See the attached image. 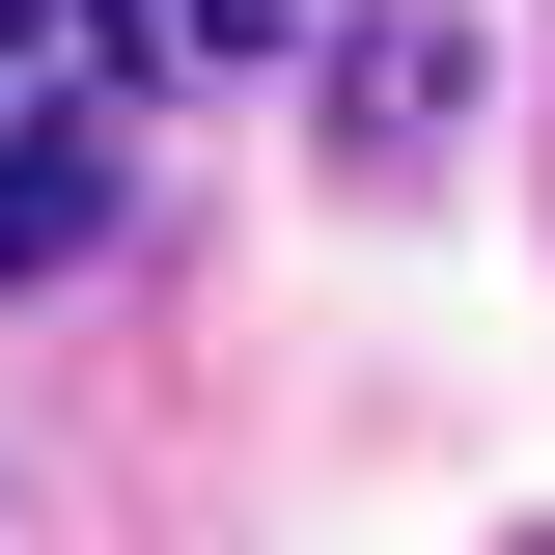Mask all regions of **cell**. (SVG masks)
I'll list each match as a JSON object with an SVG mask.
<instances>
[{
	"instance_id": "6da1fadb",
	"label": "cell",
	"mask_w": 555,
	"mask_h": 555,
	"mask_svg": "<svg viewBox=\"0 0 555 555\" xmlns=\"http://www.w3.org/2000/svg\"><path fill=\"white\" fill-rule=\"evenodd\" d=\"M83 222H112V28L0 0V278H56Z\"/></svg>"
},
{
	"instance_id": "7a4b0ae2",
	"label": "cell",
	"mask_w": 555,
	"mask_h": 555,
	"mask_svg": "<svg viewBox=\"0 0 555 555\" xmlns=\"http://www.w3.org/2000/svg\"><path fill=\"white\" fill-rule=\"evenodd\" d=\"M112 28V83H278L306 56V0H83Z\"/></svg>"
}]
</instances>
